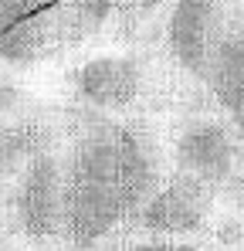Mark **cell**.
<instances>
[{
    "label": "cell",
    "instance_id": "obj_2",
    "mask_svg": "<svg viewBox=\"0 0 244 251\" xmlns=\"http://www.w3.org/2000/svg\"><path fill=\"white\" fill-rule=\"evenodd\" d=\"M166 72H173L163 58L143 48H119L85 54L68 72V99L81 112L143 119L149 102L166 88Z\"/></svg>",
    "mask_w": 244,
    "mask_h": 251
},
{
    "label": "cell",
    "instance_id": "obj_4",
    "mask_svg": "<svg viewBox=\"0 0 244 251\" xmlns=\"http://www.w3.org/2000/svg\"><path fill=\"white\" fill-rule=\"evenodd\" d=\"M0 251H48V248H34V245H27V241H21V238H14V234H0Z\"/></svg>",
    "mask_w": 244,
    "mask_h": 251
},
{
    "label": "cell",
    "instance_id": "obj_1",
    "mask_svg": "<svg viewBox=\"0 0 244 251\" xmlns=\"http://www.w3.org/2000/svg\"><path fill=\"white\" fill-rule=\"evenodd\" d=\"M119 0H0V68L34 72L109 38Z\"/></svg>",
    "mask_w": 244,
    "mask_h": 251
},
{
    "label": "cell",
    "instance_id": "obj_3",
    "mask_svg": "<svg viewBox=\"0 0 244 251\" xmlns=\"http://www.w3.org/2000/svg\"><path fill=\"white\" fill-rule=\"evenodd\" d=\"M119 251H203L194 241H136V245H122Z\"/></svg>",
    "mask_w": 244,
    "mask_h": 251
}]
</instances>
